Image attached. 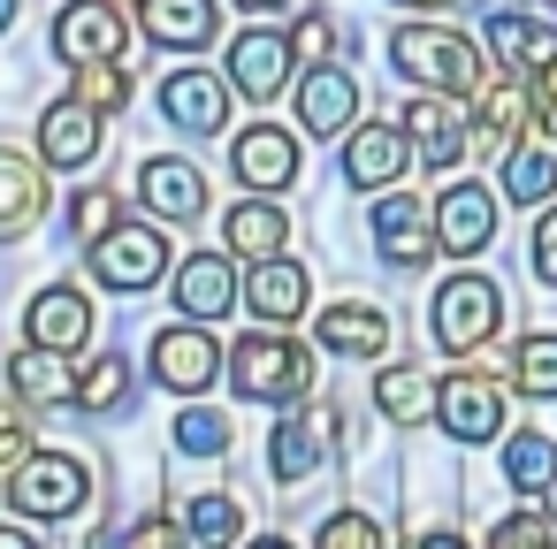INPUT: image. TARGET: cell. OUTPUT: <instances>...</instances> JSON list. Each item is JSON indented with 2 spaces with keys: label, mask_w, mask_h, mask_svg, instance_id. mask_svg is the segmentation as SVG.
<instances>
[{
  "label": "cell",
  "mask_w": 557,
  "mask_h": 549,
  "mask_svg": "<svg viewBox=\"0 0 557 549\" xmlns=\"http://www.w3.org/2000/svg\"><path fill=\"white\" fill-rule=\"evenodd\" d=\"M92 336V305H85V290H70V283H54V290H39L32 298V344L39 351H77Z\"/></svg>",
  "instance_id": "e0dca14e"
},
{
  "label": "cell",
  "mask_w": 557,
  "mask_h": 549,
  "mask_svg": "<svg viewBox=\"0 0 557 549\" xmlns=\"http://www.w3.org/2000/svg\"><path fill=\"white\" fill-rule=\"evenodd\" d=\"M504 199H519V207L557 199V146H542V138L511 146V161H504Z\"/></svg>",
  "instance_id": "f546056e"
},
{
  "label": "cell",
  "mask_w": 557,
  "mask_h": 549,
  "mask_svg": "<svg viewBox=\"0 0 557 549\" xmlns=\"http://www.w3.org/2000/svg\"><path fill=\"white\" fill-rule=\"evenodd\" d=\"M222 237H230V252H237V260H283L290 222H283V207L245 199V207H230V214H222Z\"/></svg>",
  "instance_id": "603a6c76"
},
{
  "label": "cell",
  "mask_w": 557,
  "mask_h": 549,
  "mask_svg": "<svg viewBox=\"0 0 557 549\" xmlns=\"http://www.w3.org/2000/svg\"><path fill=\"white\" fill-rule=\"evenodd\" d=\"M252 549H290V541H252Z\"/></svg>",
  "instance_id": "816d5d0a"
},
{
  "label": "cell",
  "mask_w": 557,
  "mask_h": 549,
  "mask_svg": "<svg viewBox=\"0 0 557 549\" xmlns=\"http://www.w3.org/2000/svg\"><path fill=\"white\" fill-rule=\"evenodd\" d=\"M230 169H237V184H252V191H290V184H298V138H290L283 123H252V130H237Z\"/></svg>",
  "instance_id": "52a82bcc"
},
{
  "label": "cell",
  "mask_w": 557,
  "mask_h": 549,
  "mask_svg": "<svg viewBox=\"0 0 557 549\" xmlns=\"http://www.w3.org/2000/svg\"><path fill=\"white\" fill-rule=\"evenodd\" d=\"M283 77H290V39H275V32H245V39L230 47V85H237L245 100H275Z\"/></svg>",
  "instance_id": "9a60e30c"
},
{
  "label": "cell",
  "mask_w": 557,
  "mask_h": 549,
  "mask_svg": "<svg viewBox=\"0 0 557 549\" xmlns=\"http://www.w3.org/2000/svg\"><path fill=\"white\" fill-rule=\"evenodd\" d=\"M435 344L443 351H458V359H473L488 336H496V321H504V290L488 283V275H450L443 290H435Z\"/></svg>",
  "instance_id": "3957f363"
},
{
  "label": "cell",
  "mask_w": 557,
  "mask_h": 549,
  "mask_svg": "<svg viewBox=\"0 0 557 549\" xmlns=\"http://www.w3.org/2000/svg\"><path fill=\"white\" fill-rule=\"evenodd\" d=\"M519 123H527V92H519V77H488V85L473 92V130H481V146H504Z\"/></svg>",
  "instance_id": "4dcf8cb0"
},
{
  "label": "cell",
  "mask_w": 557,
  "mask_h": 549,
  "mask_svg": "<svg viewBox=\"0 0 557 549\" xmlns=\"http://www.w3.org/2000/svg\"><path fill=\"white\" fill-rule=\"evenodd\" d=\"M138 16H146V39L169 54H199L214 39V0H138Z\"/></svg>",
  "instance_id": "ac0fdd59"
},
{
  "label": "cell",
  "mask_w": 557,
  "mask_h": 549,
  "mask_svg": "<svg viewBox=\"0 0 557 549\" xmlns=\"http://www.w3.org/2000/svg\"><path fill=\"white\" fill-rule=\"evenodd\" d=\"M466 138H473V130H466V115H458L450 100L420 92V100L405 108V146H412V153H420L428 169H450V161L466 153Z\"/></svg>",
  "instance_id": "7c38bea8"
},
{
  "label": "cell",
  "mask_w": 557,
  "mask_h": 549,
  "mask_svg": "<svg viewBox=\"0 0 557 549\" xmlns=\"http://www.w3.org/2000/svg\"><path fill=\"white\" fill-rule=\"evenodd\" d=\"M237 496H222V488H207V496H191V511H184V534H191V549H230L237 541Z\"/></svg>",
  "instance_id": "d6a6232c"
},
{
  "label": "cell",
  "mask_w": 557,
  "mask_h": 549,
  "mask_svg": "<svg viewBox=\"0 0 557 549\" xmlns=\"http://www.w3.org/2000/svg\"><path fill=\"white\" fill-rule=\"evenodd\" d=\"M39 153H47L54 169H85V161L100 153V115H92L85 100L47 108V115H39Z\"/></svg>",
  "instance_id": "d6986e66"
},
{
  "label": "cell",
  "mask_w": 557,
  "mask_h": 549,
  "mask_svg": "<svg viewBox=\"0 0 557 549\" xmlns=\"http://www.w3.org/2000/svg\"><path fill=\"white\" fill-rule=\"evenodd\" d=\"M115 549H191V534H184V519H169V511H153V519H138V526H123V534H115Z\"/></svg>",
  "instance_id": "8d00e7d4"
},
{
  "label": "cell",
  "mask_w": 557,
  "mask_h": 549,
  "mask_svg": "<svg viewBox=\"0 0 557 549\" xmlns=\"http://www.w3.org/2000/svg\"><path fill=\"white\" fill-rule=\"evenodd\" d=\"M77 100H85L92 115H115V108L131 100V77H123V62H92V70H77Z\"/></svg>",
  "instance_id": "d590c367"
},
{
  "label": "cell",
  "mask_w": 557,
  "mask_h": 549,
  "mask_svg": "<svg viewBox=\"0 0 557 549\" xmlns=\"http://www.w3.org/2000/svg\"><path fill=\"white\" fill-rule=\"evenodd\" d=\"M313 549H382V526H374L367 511H336V519L313 534Z\"/></svg>",
  "instance_id": "74e56055"
},
{
  "label": "cell",
  "mask_w": 557,
  "mask_h": 549,
  "mask_svg": "<svg viewBox=\"0 0 557 549\" xmlns=\"http://www.w3.org/2000/svg\"><path fill=\"white\" fill-rule=\"evenodd\" d=\"M488 237H496V199L481 184H450L435 199V252L473 260V252H488Z\"/></svg>",
  "instance_id": "ba28073f"
},
{
  "label": "cell",
  "mask_w": 557,
  "mask_h": 549,
  "mask_svg": "<svg viewBox=\"0 0 557 549\" xmlns=\"http://www.w3.org/2000/svg\"><path fill=\"white\" fill-rule=\"evenodd\" d=\"M176 305H184L191 321L237 313V260H230V252H191V260L176 267Z\"/></svg>",
  "instance_id": "8fae6325"
},
{
  "label": "cell",
  "mask_w": 557,
  "mask_h": 549,
  "mask_svg": "<svg viewBox=\"0 0 557 549\" xmlns=\"http://www.w3.org/2000/svg\"><path fill=\"white\" fill-rule=\"evenodd\" d=\"M24 458H32V427L16 412H0V473H16Z\"/></svg>",
  "instance_id": "ee69618b"
},
{
  "label": "cell",
  "mask_w": 557,
  "mask_h": 549,
  "mask_svg": "<svg viewBox=\"0 0 557 549\" xmlns=\"http://www.w3.org/2000/svg\"><path fill=\"white\" fill-rule=\"evenodd\" d=\"M412 549H466V541H458V534H420Z\"/></svg>",
  "instance_id": "bcb514c9"
},
{
  "label": "cell",
  "mask_w": 557,
  "mask_h": 549,
  "mask_svg": "<svg viewBox=\"0 0 557 549\" xmlns=\"http://www.w3.org/2000/svg\"><path fill=\"white\" fill-rule=\"evenodd\" d=\"M214 366H222V351H214L207 328H161V336H153V374H161V389L199 397V389L214 382Z\"/></svg>",
  "instance_id": "9c48e42d"
},
{
  "label": "cell",
  "mask_w": 557,
  "mask_h": 549,
  "mask_svg": "<svg viewBox=\"0 0 557 549\" xmlns=\"http://www.w3.org/2000/svg\"><path fill=\"white\" fill-rule=\"evenodd\" d=\"M123 47H131V24H123L115 0H70V9L54 16V54L77 62V70L123 62Z\"/></svg>",
  "instance_id": "5b68a950"
},
{
  "label": "cell",
  "mask_w": 557,
  "mask_h": 549,
  "mask_svg": "<svg viewBox=\"0 0 557 549\" xmlns=\"http://www.w3.org/2000/svg\"><path fill=\"white\" fill-rule=\"evenodd\" d=\"M374 245H382V260H389V267H412V260H428V252H435V222L420 214V199L389 191V199L374 207Z\"/></svg>",
  "instance_id": "2e32d148"
},
{
  "label": "cell",
  "mask_w": 557,
  "mask_h": 549,
  "mask_svg": "<svg viewBox=\"0 0 557 549\" xmlns=\"http://www.w3.org/2000/svg\"><path fill=\"white\" fill-rule=\"evenodd\" d=\"M488 549H557V526H549L542 511H519V519H504V526L488 534Z\"/></svg>",
  "instance_id": "ab89813d"
},
{
  "label": "cell",
  "mask_w": 557,
  "mask_h": 549,
  "mask_svg": "<svg viewBox=\"0 0 557 549\" xmlns=\"http://www.w3.org/2000/svg\"><path fill=\"white\" fill-rule=\"evenodd\" d=\"M534 138H542V146H557V62L534 77Z\"/></svg>",
  "instance_id": "7bdbcfd3"
},
{
  "label": "cell",
  "mask_w": 557,
  "mask_h": 549,
  "mask_svg": "<svg viewBox=\"0 0 557 549\" xmlns=\"http://www.w3.org/2000/svg\"><path fill=\"white\" fill-rule=\"evenodd\" d=\"M420 9H450V0H420Z\"/></svg>",
  "instance_id": "f5cc1de1"
},
{
  "label": "cell",
  "mask_w": 557,
  "mask_h": 549,
  "mask_svg": "<svg viewBox=\"0 0 557 549\" xmlns=\"http://www.w3.org/2000/svg\"><path fill=\"white\" fill-rule=\"evenodd\" d=\"M0 549H39L32 534H16V526H0Z\"/></svg>",
  "instance_id": "7dc6e473"
},
{
  "label": "cell",
  "mask_w": 557,
  "mask_h": 549,
  "mask_svg": "<svg viewBox=\"0 0 557 549\" xmlns=\"http://www.w3.org/2000/svg\"><path fill=\"white\" fill-rule=\"evenodd\" d=\"M504 473H511L519 496H549V488H557V442H549V435H511Z\"/></svg>",
  "instance_id": "1f68e13d"
},
{
  "label": "cell",
  "mask_w": 557,
  "mask_h": 549,
  "mask_svg": "<svg viewBox=\"0 0 557 549\" xmlns=\"http://www.w3.org/2000/svg\"><path fill=\"white\" fill-rule=\"evenodd\" d=\"M237 9H252V16H268V9H290V0H237Z\"/></svg>",
  "instance_id": "c3c4849f"
},
{
  "label": "cell",
  "mask_w": 557,
  "mask_h": 549,
  "mask_svg": "<svg viewBox=\"0 0 557 549\" xmlns=\"http://www.w3.org/2000/svg\"><path fill=\"white\" fill-rule=\"evenodd\" d=\"M9 16H16V0H0V32H9Z\"/></svg>",
  "instance_id": "681fc988"
},
{
  "label": "cell",
  "mask_w": 557,
  "mask_h": 549,
  "mask_svg": "<svg viewBox=\"0 0 557 549\" xmlns=\"http://www.w3.org/2000/svg\"><path fill=\"white\" fill-rule=\"evenodd\" d=\"M39 207H47V184H39V169H32L24 153H0V237L32 229V222H39Z\"/></svg>",
  "instance_id": "f1b7e54d"
},
{
  "label": "cell",
  "mask_w": 557,
  "mask_h": 549,
  "mask_svg": "<svg viewBox=\"0 0 557 549\" xmlns=\"http://www.w3.org/2000/svg\"><path fill=\"white\" fill-rule=\"evenodd\" d=\"M70 229H77L85 245H100V237L115 229V199H108V191H85V199L70 207Z\"/></svg>",
  "instance_id": "b9f144b4"
},
{
  "label": "cell",
  "mask_w": 557,
  "mask_h": 549,
  "mask_svg": "<svg viewBox=\"0 0 557 549\" xmlns=\"http://www.w3.org/2000/svg\"><path fill=\"white\" fill-rule=\"evenodd\" d=\"M534 275H542V283L557 290V207H549V214L534 222Z\"/></svg>",
  "instance_id": "f6af8a7d"
},
{
  "label": "cell",
  "mask_w": 557,
  "mask_h": 549,
  "mask_svg": "<svg viewBox=\"0 0 557 549\" xmlns=\"http://www.w3.org/2000/svg\"><path fill=\"white\" fill-rule=\"evenodd\" d=\"M290 54L298 62H313V70H329V54H336V16H298V32H290Z\"/></svg>",
  "instance_id": "f35d334b"
},
{
  "label": "cell",
  "mask_w": 557,
  "mask_h": 549,
  "mask_svg": "<svg viewBox=\"0 0 557 549\" xmlns=\"http://www.w3.org/2000/svg\"><path fill=\"white\" fill-rule=\"evenodd\" d=\"M389 62H397L420 92H481V85H488V62L473 54V39L435 32V24H405V32L389 39Z\"/></svg>",
  "instance_id": "6da1fadb"
},
{
  "label": "cell",
  "mask_w": 557,
  "mask_h": 549,
  "mask_svg": "<svg viewBox=\"0 0 557 549\" xmlns=\"http://www.w3.org/2000/svg\"><path fill=\"white\" fill-rule=\"evenodd\" d=\"M222 108H230V92H222V77H207V70H176L169 85H161V115L169 123H184V130H222Z\"/></svg>",
  "instance_id": "44dd1931"
},
{
  "label": "cell",
  "mask_w": 557,
  "mask_h": 549,
  "mask_svg": "<svg viewBox=\"0 0 557 549\" xmlns=\"http://www.w3.org/2000/svg\"><path fill=\"white\" fill-rule=\"evenodd\" d=\"M138 199H146L161 222H191V214L207 207V184H199V169H184V161H146Z\"/></svg>",
  "instance_id": "d4e9b609"
},
{
  "label": "cell",
  "mask_w": 557,
  "mask_h": 549,
  "mask_svg": "<svg viewBox=\"0 0 557 549\" xmlns=\"http://www.w3.org/2000/svg\"><path fill=\"white\" fill-rule=\"evenodd\" d=\"M222 366H230L237 397H260V404H290V397H306V382H313V359H306V344H290V336H245Z\"/></svg>",
  "instance_id": "7a4b0ae2"
},
{
  "label": "cell",
  "mask_w": 557,
  "mask_h": 549,
  "mask_svg": "<svg viewBox=\"0 0 557 549\" xmlns=\"http://www.w3.org/2000/svg\"><path fill=\"white\" fill-rule=\"evenodd\" d=\"M85 496H92V473L77 458H62V450H32L16 465V481H9V503L24 519H77Z\"/></svg>",
  "instance_id": "277c9868"
},
{
  "label": "cell",
  "mask_w": 557,
  "mask_h": 549,
  "mask_svg": "<svg viewBox=\"0 0 557 549\" xmlns=\"http://www.w3.org/2000/svg\"><path fill=\"white\" fill-rule=\"evenodd\" d=\"M351 115H359V85H351L336 62H329V70H306V85H298V123H306L313 138H344Z\"/></svg>",
  "instance_id": "5bb4252c"
},
{
  "label": "cell",
  "mask_w": 557,
  "mask_h": 549,
  "mask_svg": "<svg viewBox=\"0 0 557 549\" xmlns=\"http://www.w3.org/2000/svg\"><path fill=\"white\" fill-rule=\"evenodd\" d=\"M405 130H389V123H367L359 138H344V184H367V191H382V184H397L405 176Z\"/></svg>",
  "instance_id": "ffe728a7"
},
{
  "label": "cell",
  "mask_w": 557,
  "mask_h": 549,
  "mask_svg": "<svg viewBox=\"0 0 557 549\" xmlns=\"http://www.w3.org/2000/svg\"><path fill=\"white\" fill-rule=\"evenodd\" d=\"M161 267H169V245H161V229L115 222V229L92 245V275H100L108 290H146V283H161Z\"/></svg>",
  "instance_id": "8992f818"
},
{
  "label": "cell",
  "mask_w": 557,
  "mask_h": 549,
  "mask_svg": "<svg viewBox=\"0 0 557 549\" xmlns=\"http://www.w3.org/2000/svg\"><path fill=\"white\" fill-rule=\"evenodd\" d=\"M374 404H382L397 427H420V420L443 404V389H435L420 366H382V374H374Z\"/></svg>",
  "instance_id": "83f0119b"
},
{
  "label": "cell",
  "mask_w": 557,
  "mask_h": 549,
  "mask_svg": "<svg viewBox=\"0 0 557 549\" xmlns=\"http://www.w3.org/2000/svg\"><path fill=\"white\" fill-rule=\"evenodd\" d=\"M549 526H557V488H549Z\"/></svg>",
  "instance_id": "f907efd6"
},
{
  "label": "cell",
  "mask_w": 557,
  "mask_h": 549,
  "mask_svg": "<svg viewBox=\"0 0 557 549\" xmlns=\"http://www.w3.org/2000/svg\"><path fill=\"white\" fill-rule=\"evenodd\" d=\"M329 435H336V412H329V404H321L313 420H283V427H275V450H268L275 481H283V488H298V481L321 465V442H329Z\"/></svg>",
  "instance_id": "cb8c5ba5"
},
{
  "label": "cell",
  "mask_w": 557,
  "mask_h": 549,
  "mask_svg": "<svg viewBox=\"0 0 557 549\" xmlns=\"http://www.w3.org/2000/svg\"><path fill=\"white\" fill-rule=\"evenodd\" d=\"M488 54H496L504 70H519V77H542V70L557 62V32H549L542 16L496 9V16H488Z\"/></svg>",
  "instance_id": "4fadbf2b"
},
{
  "label": "cell",
  "mask_w": 557,
  "mask_h": 549,
  "mask_svg": "<svg viewBox=\"0 0 557 549\" xmlns=\"http://www.w3.org/2000/svg\"><path fill=\"white\" fill-rule=\"evenodd\" d=\"M321 344L344 351V359H382V351H389V321L351 298V305H329V313H321Z\"/></svg>",
  "instance_id": "484cf974"
},
{
  "label": "cell",
  "mask_w": 557,
  "mask_h": 549,
  "mask_svg": "<svg viewBox=\"0 0 557 549\" xmlns=\"http://www.w3.org/2000/svg\"><path fill=\"white\" fill-rule=\"evenodd\" d=\"M306 298H313V283H306V267L298 260H260L252 267V283H245V305L260 313V321H298L306 313Z\"/></svg>",
  "instance_id": "7402d4cb"
},
{
  "label": "cell",
  "mask_w": 557,
  "mask_h": 549,
  "mask_svg": "<svg viewBox=\"0 0 557 549\" xmlns=\"http://www.w3.org/2000/svg\"><path fill=\"white\" fill-rule=\"evenodd\" d=\"M131 397V366H123V351H108V359H92L85 374H77V404L85 412H108V404H123Z\"/></svg>",
  "instance_id": "836d02e7"
},
{
  "label": "cell",
  "mask_w": 557,
  "mask_h": 549,
  "mask_svg": "<svg viewBox=\"0 0 557 549\" xmlns=\"http://www.w3.org/2000/svg\"><path fill=\"white\" fill-rule=\"evenodd\" d=\"M435 420H443L458 442H488V435L504 427V389H496L488 374H450V382H443Z\"/></svg>",
  "instance_id": "30bf717a"
},
{
  "label": "cell",
  "mask_w": 557,
  "mask_h": 549,
  "mask_svg": "<svg viewBox=\"0 0 557 549\" xmlns=\"http://www.w3.org/2000/svg\"><path fill=\"white\" fill-rule=\"evenodd\" d=\"M176 442L199 450V458H214V450L230 442V420H222V412H184V420H176Z\"/></svg>",
  "instance_id": "60d3db41"
},
{
  "label": "cell",
  "mask_w": 557,
  "mask_h": 549,
  "mask_svg": "<svg viewBox=\"0 0 557 549\" xmlns=\"http://www.w3.org/2000/svg\"><path fill=\"white\" fill-rule=\"evenodd\" d=\"M9 389H16L24 404H39V412H47V404H77V374L62 366V351H39V344L9 366Z\"/></svg>",
  "instance_id": "4316f807"
},
{
  "label": "cell",
  "mask_w": 557,
  "mask_h": 549,
  "mask_svg": "<svg viewBox=\"0 0 557 549\" xmlns=\"http://www.w3.org/2000/svg\"><path fill=\"white\" fill-rule=\"evenodd\" d=\"M511 382H519L527 397H557V336H527V344L511 351Z\"/></svg>",
  "instance_id": "e575fe53"
}]
</instances>
